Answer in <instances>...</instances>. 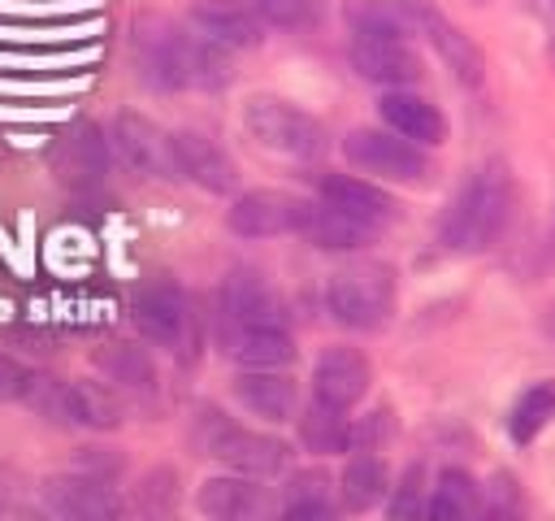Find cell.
Listing matches in <instances>:
<instances>
[{"label": "cell", "instance_id": "d4e9b609", "mask_svg": "<svg viewBox=\"0 0 555 521\" xmlns=\"http://www.w3.org/2000/svg\"><path fill=\"white\" fill-rule=\"evenodd\" d=\"M503 425H507V439H512L516 447H529L546 425H555V378L529 382V386L516 395V404L507 408Z\"/></svg>", "mask_w": 555, "mask_h": 521}, {"label": "cell", "instance_id": "5bb4252c", "mask_svg": "<svg viewBox=\"0 0 555 521\" xmlns=\"http://www.w3.org/2000/svg\"><path fill=\"white\" fill-rule=\"evenodd\" d=\"M173 156H178V178L195 182L208 195H230L238 187V169L230 152L204 130H173Z\"/></svg>", "mask_w": 555, "mask_h": 521}, {"label": "cell", "instance_id": "484cf974", "mask_svg": "<svg viewBox=\"0 0 555 521\" xmlns=\"http://www.w3.org/2000/svg\"><path fill=\"white\" fill-rule=\"evenodd\" d=\"M477 508H481V486H477V478H473L468 469H460V465L438 469V478H434V486H429L425 517H434V521H464V517H473Z\"/></svg>", "mask_w": 555, "mask_h": 521}, {"label": "cell", "instance_id": "7a4b0ae2", "mask_svg": "<svg viewBox=\"0 0 555 521\" xmlns=\"http://www.w3.org/2000/svg\"><path fill=\"white\" fill-rule=\"evenodd\" d=\"M325 308L347 330H382L395 313V269L382 260H356L325 282Z\"/></svg>", "mask_w": 555, "mask_h": 521}, {"label": "cell", "instance_id": "f35d334b", "mask_svg": "<svg viewBox=\"0 0 555 521\" xmlns=\"http://www.w3.org/2000/svg\"><path fill=\"white\" fill-rule=\"evenodd\" d=\"M473 4H486V0H473Z\"/></svg>", "mask_w": 555, "mask_h": 521}, {"label": "cell", "instance_id": "4316f807", "mask_svg": "<svg viewBox=\"0 0 555 521\" xmlns=\"http://www.w3.org/2000/svg\"><path fill=\"white\" fill-rule=\"evenodd\" d=\"M299 443L308 452H317V456L347 452L351 447V417H347V408H334L325 399H312L299 412Z\"/></svg>", "mask_w": 555, "mask_h": 521}, {"label": "cell", "instance_id": "ba28073f", "mask_svg": "<svg viewBox=\"0 0 555 521\" xmlns=\"http://www.w3.org/2000/svg\"><path fill=\"white\" fill-rule=\"evenodd\" d=\"M39 499H43V508L52 517H65V521H113V517H121V499H117L113 482L108 478H91L82 469L48 478Z\"/></svg>", "mask_w": 555, "mask_h": 521}, {"label": "cell", "instance_id": "f1b7e54d", "mask_svg": "<svg viewBox=\"0 0 555 521\" xmlns=\"http://www.w3.org/2000/svg\"><path fill=\"white\" fill-rule=\"evenodd\" d=\"M282 517H286V521H325V517H334L330 478H325L321 469H299V473L286 482Z\"/></svg>", "mask_w": 555, "mask_h": 521}, {"label": "cell", "instance_id": "4dcf8cb0", "mask_svg": "<svg viewBox=\"0 0 555 521\" xmlns=\"http://www.w3.org/2000/svg\"><path fill=\"white\" fill-rule=\"evenodd\" d=\"M108 139L95 130V126H78L65 143V178H78V182H95L104 178L108 169Z\"/></svg>", "mask_w": 555, "mask_h": 521}, {"label": "cell", "instance_id": "2e32d148", "mask_svg": "<svg viewBox=\"0 0 555 521\" xmlns=\"http://www.w3.org/2000/svg\"><path fill=\"white\" fill-rule=\"evenodd\" d=\"M191 26L230 52H247L264 35V22L247 0H191Z\"/></svg>", "mask_w": 555, "mask_h": 521}, {"label": "cell", "instance_id": "7402d4cb", "mask_svg": "<svg viewBox=\"0 0 555 521\" xmlns=\"http://www.w3.org/2000/svg\"><path fill=\"white\" fill-rule=\"evenodd\" d=\"M225 352L238 360V369H286L295 360V339L286 326L225 330Z\"/></svg>", "mask_w": 555, "mask_h": 521}, {"label": "cell", "instance_id": "5b68a950", "mask_svg": "<svg viewBox=\"0 0 555 521\" xmlns=\"http://www.w3.org/2000/svg\"><path fill=\"white\" fill-rule=\"evenodd\" d=\"M343 156L364 169V174H377L386 182H425L434 174L429 156L421 143L403 139L399 130H382V126H356L347 139H343Z\"/></svg>", "mask_w": 555, "mask_h": 521}, {"label": "cell", "instance_id": "cb8c5ba5", "mask_svg": "<svg viewBox=\"0 0 555 521\" xmlns=\"http://www.w3.org/2000/svg\"><path fill=\"white\" fill-rule=\"evenodd\" d=\"M65 417H69V425H82V430H117L121 399L113 386L78 378V382H65Z\"/></svg>", "mask_w": 555, "mask_h": 521}, {"label": "cell", "instance_id": "f546056e", "mask_svg": "<svg viewBox=\"0 0 555 521\" xmlns=\"http://www.w3.org/2000/svg\"><path fill=\"white\" fill-rule=\"evenodd\" d=\"M100 369H104L108 382H117V386H126V391H134V395H147V391L156 386V369H152L147 352H143V347H130V343L104 347V352H100Z\"/></svg>", "mask_w": 555, "mask_h": 521}, {"label": "cell", "instance_id": "836d02e7", "mask_svg": "<svg viewBox=\"0 0 555 521\" xmlns=\"http://www.w3.org/2000/svg\"><path fill=\"white\" fill-rule=\"evenodd\" d=\"M395 434L390 408H373L369 417L351 421V452H382V443Z\"/></svg>", "mask_w": 555, "mask_h": 521}, {"label": "cell", "instance_id": "603a6c76", "mask_svg": "<svg viewBox=\"0 0 555 521\" xmlns=\"http://www.w3.org/2000/svg\"><path fill=\"white\" fill-rule=\"evenodd\" d=\"M390 495V469L377 452H356L338 473V499L347 512H369Z\"/></svg>", "mask_w": 555, "mask_h": 521}, {"label": "cell", "instance_id": "1f68e13d", "mask_svg": "<svg viewBox=\"0 0 555 521\" xmlns=\"http://www.w3.org/2000/svg\"><path fill=\"white\" fill-rule=\"evenodd\" d=\"M425 504H429V486H425V465H408L403 478L390 486L386 495V517L390 521H412V517H425Z\"/></svg>", "mask_w": 555, "mask_h": 521}, {"label": "cell", "instance_id": "8d00e7d4", "mask_svg": "<svg viewBox=\"0 0 555 521\" xmlns=\"http://www.w3.org/2000/svg\"><path fill=\"white\" fill-rule=\"evenodd\" d=\"M529 9H533V17H542L555 30V0H529Z\"/></svg>", "mask_w": 555, "mask_h": 521}, {"label": "cell", "instance_id": "83f0119b", "mask_svg": "<svg viewBox=\"0 0 555 521\" xmlns=\"http://www.w3.org/2000/svg\"><path fill=\"white\" fill-rule=\"evenodd\" d=\"M351 35H382V39H408L416 35L408 0H351L347 4Z\"/></svg>", "mask_w": 555, "mask_h": 521}, {"label": "cell", "instance_id": "6da1fadb", "mask_svg": "<svg viewBox=\"0 0 555 521\" xmlns=\"http://www.w3.org/2000/svg\"><path fill=\"white\" fill-rule=\"evenodd\" d=\"M512 200H516V187H512V174L503 161H486L481 169L468 174V182L460 187V195L447 204L442 213V226H438V239L447 252H486L507 217H512Z\"/></svg>", "mask_w": 555, "mask_h": 521}, {"label": "cell", "instance_id": "4fadbf2b", "mask_svg": "<svg viewBox=\"0 0 555 521\" xmlns=\"http://www.w3.org/2000/svg\"><path fill=\"white\" fill-rule=\"evenodd\" d=\"M351 69L377 87H416L425 74L408 39H382V35H351Z\"/></svg>", "mask_w": 555, "mask_h": 521}, {"label": "cell", "instance_id": "e575fe53", "mask_svg": "<svg viewBox=\"0 0 555 521\" xmlns=\"http://www.w3.org/2000/svg\"><path fill=\"white\" fill-rule=\"evenodd\" d=\"M486 491H490L486 512H494V517H503V512H520V482H516L512 473H494V482H490Z\"/></svg>", "mask_w": 555, "mask_h": 521}, {"label": "cell", "instance_id": "74e56055", "mask_svg": "<svg viewBox=\"0 0 555 521\" xmlns=\"http://www.w3.org/2000/svg\"><path fill=\"white\" fill-rule=\"evenodd\" d=\"M542 330H546V339L555 343V300L546 304V313H542Z\"/></svg>", "mask_w": 555, "mask_h": 521}, {"label": "cell", "instance_id": "e0dca14e", "mask_svg": "<svg viewBox=\"0 0 555 521\" xmlns=\"http://www.w3.org/2000/svg\"><path fill=\"white\" fill-rule=\"evenodd\" d=\"M377 113L390 130H399L403 139L421 143V148H438L447 143V117L438 104H429L425 96H416L412 87H386V96L377 100Z\"/></svg>", "mask_w": 555, "mask_h": 521}, {"label": "cell", "instance_id": "52a82bcc", "mask_svg": "<svg viewBox=\"0 0 555 521\" xmlns=\"http://www.w3.org/2000/svg\"><path fill=\"white\" fill-rule=\"evenodd\" d=\"M412 9V22H416V35L429 39V48L442 56V65L455 74L460 87H481L486 82V52L473 35H464L434 0H408Z\"/></svg>", "mask_w": 555, "mask_h": 521}, {"label": "cell", "instance_id": "d6986e66", "mask_svg": "<svg viewBox=\"0 0 555 521\" xmlns=\"http://www.w3.org/2000/svg\"><path fill=\"white\" fill-rule=\"evenodd\" d=\"M295 234H304V239H308L312 247H321V252H356V247H364V243L373 239V226L347 217L343 208H334V204H325V200L317 195V200H304V208H299V230H295Z\"/></svg>", "mask_w": 555, "mask_h": 521}, {"label": "cell", "instance_id": "d590c367", "mask_svg": "<svg viewBox=\"0 0 555 521\" xmlns=\"http://www.w3.org/2000/svg\"><path fill=\"white\" fill-rule=\"evenodd\" d=\"M26 382H30V369L0 352V399H22L26 395Z\"/></svg>", "mask_w": 555, "mask_h": 521}, {"label": "cell", "instance_id": "ab89813d", "mask_svg": "<svg viewBox=\"0 0 555 521\" xmlns=\"http://www.w3.org/2000/svg\"><path fill=\"white\" fill-rule=\"evenodd\" d=\"M551 239H555V226H551Z\"/></svg>", "mask_w": 555, "mask_h": 521}, {"label": "cell", "instance_id": "44dd1931", "mask_svg": "<svg viewBox=\"0 0 555 521\" xmlns=\"http://www.w3.org/2000/svg\"><path fill=\"white\" fill-rule=\"evenodd\" d=\"M321 200L343 208L347 217L373 226V230L395 217V200L377 182H364V178H351V174H325L321 178Z\"/></svg>", "mask_w": 555, "mask_h": 521}, {"label": "cell", "instance_id": "9a60e30c", "mask_svg": "<svg viewBox=\"0 0 555 521\" xmlns=\"http://www.w3.org/2000/svg\"><path fill=\"white\" fill-rule=\"evenodd\" d=\"M369 382H373V369L356 347H325L312 365V399H325L334 408L360 404L369 395Z\"/></svg>", "mask_w": 555, "mask_h": 521}, {"label": "cell", "instance_id": "d6a6232c", "mask_svg": "<svg viewBox=\"0 0 555 521\" xmlns=\"http://www.w3.org/2000/svg\"><path fill=\"white\" fill-rule=\"evenodd\" d=\"M247 4L273 30H304L317 22V0H247Z\"/></svg>", "mask_w": 555, "mask_h": 521}, {"label": "cell", "instance_id": "8fae6325", "mask_svg": "<svg viewBox=\"0 0 555 521\" xmlns=\"http://www.w3.org/2000/svg\"><path fill=\"white\" fill-rule=\"evenodd\" d=\"M221 326L225 330H260V326H286V308L273 295V287L251 274L234 269L221 282Z\"/></svg>", "mask_w": 555, "mask_h": 521}, {"label": "cell", "instance_id": "9c48e42d", "mask_svg": "<svg viewBox=\"0 0 555 521\" xmlns=\"http://www.w3.org/2000/svg\"><path fill=\"white\" fill-rule=\"evenodd\" d=\"M134 61L147 87L156 91H178L182 87V26L169 17H139L134 22Z\"/></svg>", "mask_w": 555, "mask_h": 521}, {"label": "cell", "instance_id": "30bf717a", "mask_svg": "<svg viewBox=\"0 0 555 521\" xmlns=\"http://www.w3.org/2000/svg\"><path fill=\"white\" fill-rule=\"evenodd\" d=\"M299 208L304 200L286 195V191H243L234 195V204L225 208V226L238 239H273V234H295L299 230Z\"/></svg>", "mask_w": 555, "mask_h": 521}, {"label": "cell", "instance_id": "277c9868", "mask_svg": "<svg viewBox=\"0 0 555 521\" xmlns=\"http://www.w3.org/2000/svg\"><path fill=\"white\" fill-rule=\"evenodd\" d=\"M199 443L208 456H217L225 469L234 473H247V478H278L286 465H291V447L278 439V434H260V430H243V425H230L217 408L199 412Z\"/></svg>", "mask_w": 555, "mask_h": 521}, {"label": "cell", "instance_id": "ffe728a7", "mask_svg": "<svg viewBox=\"0 0 555 521\" xmlns=\"http://www.w3.org/2000/svg\"><path fill=\"white\" fill-rule=\"evenodd\" d=\"M199 512L204 517H217V521H247V517H260L269 508L264 499V486L260 478H247V473H221V478H208L195 495Z\"/></svg>", "mask_w": 555, "mask_h": 521}, {"label": "cell", "instance_id": "7c38bea8", "mask_svg": "<svg viewBox=\"0 0 555 521\" xmlns=\"http://www.w3.org/2000/svg\"><path fill=\"white\" fill-rule=\"evenodd\" d=\"M186 317H191V313H186L182 287H178V282H165V278L139 287L134 300H130V321H134V330H139L147 343H160V347H178V343H182Z\"/></svg>", "mask_w": 555, "mask_h": 521}, {"label": "cell", "instance_id": "3957f363", "mask_svg": "<svg viewBox=\"0 0 555 521\" xmlns=\"http://www.w3.org/2000/svg\"><path fill=\"white\" fill-rule=\"evenodd\" d=\"M243 126L260 148H269L278 156H291V161H312L330 143L325 126L312 113H304L299 104L278 100V96H251L243 104Z\"/></svg>", "mask_w": 555, "mask_h": 521}, {"label": "cell", "instance_id": "8992f818", "mask_svg": "<svg viewBox=\"0 0 555 521\" xmlns=\"http://www.w3.org/2000/svg\"><path fill=\"white\" fill-rule=\"evenodd\" d=\"M108 143L117 152V161L130 174L143 178H178V156H173V135L160 130L152 117L143 113H117L108 126Z\"/></svg>", "mask_w": 555, "mask_h": 521}, {"label": "cell", "instance_id": "ac0fdd59", "mask_svg": "<svg viewBox=\"0 0 555 521\" xmlns=\"http://www.w3.org/2000/svg\"><path fill=\"white\" fill-rule=\"evenodd\" d=\"M234 399L260 417V421H291L299 412V391L286 378V369H238L234 378Z\"/></svg>", "mask_w": 555, "mask_h": 521}]
</instances>
